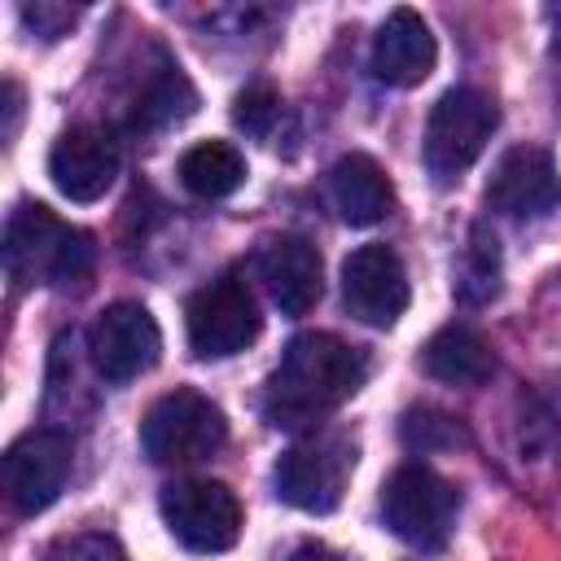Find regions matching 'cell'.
I'll return each instance as SVG.
<instances>
[{
	"label": "cell",
	"instance_id": "1",
	"mask_svg": "<svg viewBox=\"0 0 561 561\" xmlns=\"http://www.w3.org/2000/svg\"><path fill=\"white\" fill-rule=\"evenodd\" d=\"M368 377L359 346L337 333H298L263 386V416L276 430H307L342 408Z\"/></svg>",
	"mask_w": 561,
	"mask_h": 561
},
{
	"label": "cell",
	"instance_id": "2",
	"mask_svg": "<svg viewBox=\"0 0 561 561\" xmlns=\"http://www.w3.org/2000/svg\"><path fill=\"white\" fill-rule=\"evenodd\" d=\"M4 272L18 289L66 285L92 272V237L39 202H22L4 228Z\"/></svg>",
	"mask_w": 561,
	"mask_h": 561
},
{
	"label": "cell",
	"instance_id": "3",
	"mask_svg": "<svg viewBox=\"0 0 561 561\" xmlns=\"http://www.w3.org/2000/svg\"><path fill=\"white\" fill-rule=\"evenodd\" d=\"M500 123V110L478 88H447L425 123V171L438 184L460 180L486 149L491 131Z\"/></svg>",
	"mask_w": 561,
	"mask_h": 561
},
{
	"label": "cell",
	"instance_id": "4",
	"mask_svg": "<svg viewBox=\"0 0 561 561\" xmlns=\"http://www.w3.org/2000/svg\"><path fill=\"white\" fill-rule=\"evenodd\" d=\"M228 443L224 412L197 390H171L153 399L140 421V447L153 465H193Z\"/></svg>",
	"mask_w": 561,
	"mask_h": 561
},
{
	"label": "cell",
	"instance_id": "5",
	"mask_svg": "<svg viewBox=\"0 0 561 561\" xmlns=\"http://www.w3.org/2000/svg\"><path fill=\"white\" fill-rule=\"evenodd\" d=\"M351 469H355V438L346 430H324V434H311V438L294 443L276 460L272 482H276V495L289 508L333 513L342 504Z\"/></svg>",
	"mask_w": 561,
	"mask_h": 561
},
{
	"label": "cell",
	"instance_id": "6",
	"mask_svg": "<svg viewBox=\"0 0 561 561\" xmlns=\"http://www.w3.org/2000/svg\"><path fill=\"white\" fill-rule=\"evenodd\" d=\"M456 508H460L456 486L425 465H399L381 486V517L390 535H399L412 548H443Z\"/></svg>",
	"mask_w": 561,
	"mask_h": 561
},
{
	"label": "cell",
	"instance_id": "7",
	"mask_svg": "<svg viewBox=\"0 0 561 561\" xmlns=\"http://www.w3.org/2000/svg\"><path fill=\"white\" fill-rule=\"evenodd\" d=\"M184 324H188V346L202 359H228V355L245 351L263 329L259 302L241 272H224V276L206 280L188 298Z\"/></svg>",
	"mask_w": 561,
	"mask_h": 561
},
{
	"label": "cell",
	"instance_id": "8",
	"mask_svg": "<svg viewBox=\"0 0 561 561\" xmlns=\"http://www.w3.org/2000/svg\"><path fill=\"white\" fill-rule=\"evenodd\" d=\"M167 530L188 552H228L241 535V504L224 482L210 478H184L171 482L158 500Z\"/></svg>",
	"mask_w": 561,
	"mask_h": 561
},
{
	"label": "cell",
	"instance_id": "9",
	"mask_svg": "<svg viewBox=\"0 0 561 561\" xmlns=\"http://www.w3.org/2000/svg\"><path fill=\"white\" fill-rule=\"evenodd\" d=\"M158 351H162V333H158V320L140 307V302H110L92 329H88V355H92V368L110 381V386H123L140 373H149L158 364Z\"/></svg>",
	"mask_w": 561,
	"mask_h": 561
},
{
	"label": "cell",
	"instance_id": "10",
	"mask_svg": "<svg viewBox=\"0 0 561 561\" xmlns=\"http://www.w3.org/2000/svg\"><path fill=\"white\" fill-rule=\"evenodd\" d=\"M70 478V438L61 430H26L4 451V491L18 513H44Z\"/></svg>",
	"mask_w": 561,
	"mask_h": 561
},
{
	"label": "cell",
	"instance_id": "11",
	"mask_svg": "<svg viewBox=\"0 0 561 561\" xmlns=\"http://www.w3.org/2000/svg\"><path fill=\"white\" fill-rule=\"evenodd\" d=\"M342 302L355 320L386 329L408 311V272L390 245H359L342 263Z\"/></svg>",
	"mask_w": 561,
	"mask_h": 561
},
{
	"label": "cell",
	"instance_id": "12",
	"mask_svg": "<svg viewBox=\"0 0 561 561\" xmlns=\"http://www.w3.org/2000/svg\"><path fill=\"white\" fill-rule=\"evenodd\" d=\"M561 202V175L552 167V158L535 145H517L508 149L491 180H486V206L508 215V219H535L548 215Z\"/></svg>",
	"mask_w": 561,
	"mask_h": 561
},
{
	"label": "cell",
	"instance_id": "13",
	"mask_svg": "<svg viewBox=\"0 0 561 561\" xmlns=\"http://www.w3.org/2000/svg\"><path fill=\"white\" fill-rule=\"evenodd\" d=\"M48 175L61 197L70 202H96L118 175V149L101 127H70L57 136L48 153Z\"/></svg>",
	"mask_w": 561,
	"mask_h": 561
},
{
	"label": "cell",
	"instance_id": "14",
	"mask_svg": "<svg viewBox=\"0 0 561 561\" xmlns=\"http://www.w3.org/2000/svg\"><path fill=\"white\" fill-rule=\"evenodd\" d=\"M259 280L267 298L280 307V316H307L324 289L316 245L307 237H272L259 254Z\"/></svg>",
	"mask_w": 561,
	"mask_h": 561
},
{
	"label": "cell",
	"instance_id": "15",
	"mask_svg": "<svg viewBox=\"0 0 561 561\" xmlns=\"http://www.w3.org/2000/svg\"><path fill=\"white\" fill-rule=\"evenodd\" d=\"M434 35L412 9H394L373 35V75L390 88H412L434 70Z\"/></svg>",
	"mask_w": 561,
	"mask_h": 561
},
{
	"label": "cell",
	"instance_id": "16",
	"mask_svg": "<svg viewBox=\"0 0 561 561\" xmlns=\"http://www.w3.org/2000/svg\"><path fill=\"white\" fill-rule=\"evenodd\" d=\"M329 197H333V210L351 228L381 224L390 215V206H394V188H390L386 171L368 153H346V158L333 162V171H329Z\"/></svg>",
	"mask_w": 561,
	"mask_h": 561
},
{
	"label": "cell",
	"instance_id": "17",
	"mask_svg": "<svg viewBox=\"0 0 561 561\" xmlns=\"http://www.w3.org/2000/svg\"><path fill=\"white\" fill-rule=\"evenodd\" d=\"M421 364L430 377H438L447 386H482L495 373V355H491L486 337L469 324H443L425 342Z\"/></svg>",
	"mask_w": 561,
	"mask_h": 561
},
{
	"label": "cell",
	"instance_id": "18",
	"mask_svg": "<svg viewBox=\"0 0 561 561\" xmlns=\"http://www.w3.org/2000/svg\"><path fill=\"white\" fill-rule=\"evenodd\" d=\"M241 180H245V158L228 140H202L180 158V184L193 197H206V202L228 197L241 188Z\"/></svg>",
	"mask_w": 561,
	"mask_h": 561
},
{
	"label": "cell",
	"instance_id": "19",
	"mask_svg": "<svg viewBox=\"0 0 561 561\" xmlns=\"http://www.w3.org/2000/svg\"><path fill=\"white\" fill-rule=\"evenodd\" d=\"M193 105H197V92H193V83L180 75V66H162V75H153L149 88L140 92V101H136V110H131V127L158 131V127H167V123L188 118Z\"/></svg>",
	"mask_w": 561,
	"mask_h": 561
},
{
	"label": "cell",
	"instance_id": "20",
	"mask_svg": "<svg viewBox=\"0 0 561 561\" xmlns=\"http://www.w3.org/2000/svg\"><path fill=\"white\" fill-rule=\"evenodd\" d=\"M456 294L465 302H491L500 294V250H495V237L482 224L469 232L465 259L456 267Z\"/></svg>",
	"mask_w": 561,
	"mask_h": 561
},
{
	"label": "cell",
	"instance_id": "21",
	"mask_svg": "<svg viewBox=\"0 0 561 561\" xmlns=\"http://www.w3.org/2000/svg\"><path fill=\"white\" fill-rule=\"evenodd\" d=\"M399 438H403L412 451H451V447L469 443L465 425H460L456 416L438 412V408H412V412H403Z\"/></svg>",
	"mask_w": 561,
	"mask_h": 561
},
{
	"label": "cell",
	"instance_id": "22",
	"mask_svg": "<svg viewBox=\"0 0 561 561\" xmlns=\"http://www.w3.org/2000/svg\"><path fill=\"white\" fill-rule=\"evenodd\" d=\"M39 561H127L123 543L105 530H79V535H61L44 548Z\"/></svg>",
	"mask_w": 561,
	"mask_h": 561
},
{
	"label": "cell",
	"instance_id": "23",
	"mask_svg": "<svg viewBox=\"0 0 561 561\" xmlns=\"http://www.w3.org/2000/svg\"><path fill=\"white\" fill-rule=\"evenodd\" d=\"M276 118H280V96H276L272 83H250L245 92H237V101H232V123H237L245 136H259V140H263Z\"/></svg>",
	"mask_w": 561,
	"mask_h": 561
},
{
	"label": "cell",
	"instance_id": "24",
	"mask_svg": "<svg viewBox=\"0 0 561 561\" xmlns=\"http://www.w3.org/2000/svg\"><path fill=\"white\" fill-rule=\"evenodd\" d=\"M75 18H79V9H70V4H26V9H22V22H26L35 35H44V39L66 35Z\"/></svg>",
	"mask_w": 561,
	"mask_h": 561
},
{
	"label": "cell",
	"instance_id": "25",
	"mask_svg": "<svg viewBox=\"0 0 561 561\" xmlns=\"http://www.w3.org/2000/svg\"><path fill=\"white\" fill-rule=\"evenodd\" d=\"M289 561H337V557H333L324 543H302V548L289 552Z\"/></svg>",
	"mask_w": 561,
	"mask_h": 561
}]
</instances>
